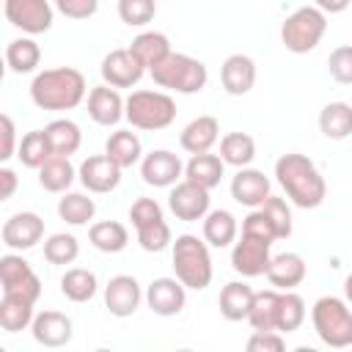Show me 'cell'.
Masks as SVG:
<instances>
[{
	"mask_svg": "<svg viewBox=\"0 0 352 352\" xmlns=\"http://www.w3.org/2000/svg\"><path fill=\"white\" fill-rule=\"evenodd\" d=\"M275 228L261 209H250L242 220V236L231 248V267L242 278L267 275L270 267V248L275 242Z\"/></svg>",
	"mask_w": 352,
	"mask_h": 352,
	"instance_id": "6da1fadb",
	"label": "cell"
},
{
	"mask_svg": "<svg viewBox=\"0 0 352 352\" xmlns=\"http://www.w3.org/2000/svg\"><path fill=\"white\" fill-rule=\"evenodd\" d=\"M275 179L283 187L286 198L300 206V209H316L324 195H327V184L324 176L319 173L316 162L305 154H283L275 162Z\"/></svg>",
	"mask_w": 352,
	"mask_h": 352,
	"instance_id": "7a4b0ae2",
	"label": "cell"
},
{
	"mask_svg": "<svg viewBox=\"0 0 352 352\" xmlns=\"http://www.w3.org/2000/svg\"><path fill=\"white\" fill-rule=\"evenodd\" d=\"M85 77L72 66L44 69L30 82V99L38 110H74L85 99Z\"/></svg>",
	"mask_w": 352,
	"mask_h": 352,
	"instance_id": "3957f363",
	"label": "cell"
},
{
	"mask_svg": "<svg viewBox=\"0 0 352 352\" xmlns=\"http://www.w3.org/2000/svg\"><path fill=\"white\" fill-rule=\"evenodd\" d=\"M173 272L187 289H206L212 283L214 267L209 256V242L195 234H182L173 242Z\"/></svg>",
	"mask_w": 352,
	"mask_h": 352,
	"instance_id": "277c9868",
	"label": "cell"
},
{
	"mask_svg": "<svg viewBox=\"0 0 352 352\" xmlns=\"http://www.w3.org/2000/svg\"><path fill=\"white\" fill-rule=\"evenodd\" d=\"M154 85L165 88V91H176V94H198L206 88L209 82V72L206 66L184 52H170L160 66L148 69Z\"/></svg>",
	"mask_w": 352,
	"mask_h": 352,
	"instance_id": "5b68a950",
	"label": "cell"
},
{
	"mask_svg": "<svg viewBox=\"0 0 352 352\" xmlns=\"http://www.w3.org/2000/svg\"><path fill=\"white\" fill-rule=\"evenodd\" d=\"M124 118L135 129L160 132V129H165V126L173 124V118H176V102L165 91H146V88L143 91H132L126 96Z\"/></svg>",
	"mask_w": 352,
	"mask_h": 352,
	"instance_id": "8992f818",
	"label": "cell"
},
{
	"mask_svg": "<svg viewBox=\"0 0 352 352\" xmlns=\"http://www.w3.org/2000/svg\"><path fill=\"white\" fill-rule=\"evenodd\" d=\"M311 322L322 344L333 349H344L352 344V311L349 302L333 294H324L311 308Z\"/></svg>",
	"mask_w": 352,
	"mask_h": 352,
	"instance_id": "52a82bcc",
	"label": "cell"
},
{
	"mask_svg": "<svg viewBox=\"0 0 352 352\" xmlns=\"http://www.w3.org/2000/svg\"><path fill=\"white\" fill-rule=\"evenodd\" d=\"M324 33H327V14L316 6L294 8L280 25V41L294 55L316 50V44L324 38Z\"/></svg>",
	"mask_w": 352,
	"mask_h": 352,
	"instance_id": "ba28073f",
	"label": "cell"
},
{
	"mask_svg": "<svg viewBox=\"0 0 352 352\" xmlns=\"http://www.w3.org/2000/svg\"><path fill=\"white\" fill-rule=\"evenodd\" d=\"M129 220L138 231V242L146 253H160L165 250L173 236H170V226L165 223L162 206L154 198H138L129 206Z\"/></svg>",
	"mask_w": 352,
	"mask_h": 352,
	"instance_id": "9c48e42d",
	"label": "cell"
},
{
	"mask_svg": "<svg viewBox=\"0 0 352 352\" xmlns=\"http://www.w3.org/2000/svg\"><path fill=\"white\" fill-rule=\"evenodd\" d=\"M0 286H3V294L19 297L28 302H38L41 297V280L19 253H6L0 258Z\"/></svg>",
	"mask_w": 352,
	"mask_h": 352,
	"instance_id": "30bf717a",
	"label": "cell"
},
{
	"mask_svg": "<svg viewBox=\"0 0 352 352\" xmlns=\"http://www.w3.org/2000/svg\"><path fill=\"white\" fill-rule=\"evenodd\" d=\"M3 14L14 28H19L28 36H38L52 28L50 0H6Z\"/></svg>",
	"mask_w": 352,
	"mask_h": 352,
	"instance_id": "8fae6325",
	"label": "cell"
},
{
	"mask_svg": "<svg viewBox=\"0 0 352 352\" xmlns=\"http://www.w3.org/2000/svg\"><path fill=\"white\" fill-rule=\"evenodd\" d=\"M209 190L206 187H198L187 179L176 182L170 187V195H168V206L170 212L176 214V220H184V223H195V220H204L209 214Z\"/></svg>",
	"mask_w": 352,
	"mask_h": 352,
	"instance_id": "7c38bea8",
	"label": "cell"
},
{
	"mask_svg": "<svg viewBox=\"0 0 352 352\" xmlns=\"http://www.w3.org/2000/svg\"><path fill=\"white\" fill-rule=\"evenodd\" d=\"M99 72H102V80H104L107 85H113V88H132V85H138V82L143 80V74H146L148 69H146V66L135 58V52L126 47V50H113V52H107V55L102 58Z\"/></svg>",
	"mask_w": 352,
	"mask_h": 352,
	"instance_id": "4fadbf2b",
	"label": "cell"
},
{
	"mask_svg": "<svg viewBox=\"0 0 352 352\" xmlns=\"http://www.w3.org/2000/svg\"><path fill=\"white\" fill-rule=\"evenodd\" d=\"M0 236L8 250H30L44 236V220L36 212H16L3 223Z\"/></svg>",
	"mask_w": 352,
	"mask_h": 352,
	"instance_id": "5bb4252c",
	"label": "cell"
},
{
	"mask_svg": "<svg viewBox=\"0 0 352 352\" xmlns=\"http://www.w3.org/2000/svg\"><path fill=\"white\" fill-rule=\"evenodd\" d=\"M187 302V286L179 278H154L146 286V305L157 316H176Z\"/></svg>",
	"mask_w": 352,
	"mask_h": 352,
	"instance_id": "9a60e30c",
	"label": "cell"
},
{
	"mask_svg": "<svg viewBox=\"0 0 352 352\" xmlns=\"http://www.w3.org/2000/svg\"><path fill=\"white\" fill-rule=\"evenodd\" d=\"M140 176L151 187H173L176 182H182L184 165L173 151L157 148V151H151L140 160Z\"/></svg>",
	"mask_w": 352,
	"mask_h": 352,
	"instance_id": "2e32d148",
	"label": "cell"
},
{
	"mask_svg": "<svg viewBox=\"0 0 352 352\" xmlns=\"http://www.w3.org/2000/svg\"><path fill=\"white\" fill-rule=\"evenodd\" d=\"M77 176L88 192H113L121 184V168L107 154H94L80 162Z\"/></svg>",
	"mask_w": 352,
	"mask_h": 352,
	"instance_id": "e0dca14e",
	"label": "cell"
},
{
	"mask_svg": "<svg viewBox=\"0 0 352 352\" xmlns=\"http://www.w3.org/2000/svg\"><path fill=\"white\" fill-rule=\"evenodd\" d=\"M140 300H143V292L132 275H113L104 286V308L118 319L132 316L138 311Z\"/></svg>",
	"mask_w": 352,
	"mask_h": 352,
	"instance_id": "ac0fdd59",
	"label": "cell"
},
{
	"mask_svg": "<svg viewBox=\"0 0 352 352\" xmlns=\"http://www.w3.org/2000/svg\"><path fill=\"white\" fill-rule=\"evenodd\" d=\"M220 82H223V91L231 94V96H245L253 91L256 85V63L250 55H242V52H234L223 60L220 66Z\"/></svg>",
	"mask_w": 352,
	"mask_h": 352,
	"instance_id": "d6986e66",
	"label": "cell"
},
{
	"mask_svg": "<svg viewBox=\"0 0 352 352\" xmlns=\"http://www.w3.org/2000/svg\"><path fill=\"white\" fill-rule=\"evenodd\" d=\"M124 107H126V99H121L118 88H113L107 82L91 88V94H88V116L99 126H116L124 118Z\"/></svg>",
	"mask_w": 352,
	"mask_h": 352,
	"instance_id": "ffe728a7",
	"label": "cell"
},
{
	"mask_svg": "<svg viewBox=\"0 0 352 352\" xmlns=\"http://www.w3.org/2000/svg\"><path fill=\"white\" fill-rule=\"evenodd\" d=\"M231 198L248 209H258L270 198V179L256 168H236L231 179Z\"/></svg>",
	"mask_w": 352,
	"mask_h": 352,
	"instance_id": "44dd1931",
	"label": "cell"
},
{
	"mask_svg": "<svg viewBox=\"0 0 352 352\" xmlns=\"http://www.w3.org/2000/svg\"><path fill=\"white\" fill-rule=\"evenodd\" d=\"M30 333L36 338V344L41 346H50V349H58V346H66L72 341V319L60 311H41L36 314L33 324H30Z\"/></svg>",
	"mask_w": 352,
	"mask_h": 352,
	"instance_id": "7402d4cb",
	"label": "cell"
},
{
	"mask_svg": "<svg viewBox=\"0 0 352 352\" xmlns=\"http://www.w3.org/2000/svg\"><path fill=\"white\" fill-rule=\"evenodd\" d=\"M220 140V121L214 116H198L192 118L182 135H179V143L187 154H204V151H212V146Z\"/></svg>",
	"mask_w": 352,
	"mask_h": 352,
	"instance_id": "603a6c76",
	"label": "cell"
},
{
	"mask_svg": "<svg viewBox=\"0 0 352 352\" xmlns=\"http://www.w3.org/2000/svg\"><path fill=\"white\" fill-rule=\"evenodd\" d=\"M305 258L300 253H278L270 258V267H267V280L280 289V292H289L294 286H300L305 280Z\"/></svg>",
	"mask_w": 352,
	"mask_h": 352,
	"instance_id": "cb8c5ba5",
	"label": "cell"
},
{
	"mask_svg": "<svg viewBox=\"0 0 352 352\" xmlns=\"http://www.w3.org/2000/svg\"><path fill=\"white\" fill-rule=\"evenodd\" d=\"M253 294H256V292H253L245 280H228V283L223 286V292H220V300H217L223 319H228V322H242V319H248L250 305H253Z\"/></svg>",
	"mask_w": 352,
	"mask_h": 352,
	"instance_id": "d4e9b609",
	"label": "cell"
},
{
	"mask_svg": "<svg viewBox=\"0 0 352 352\" xmlns=\"http://www.w3.org/2000/svg\"><path fill=\"white\" fill-rule=\"evenodd\" d=\"M223 170H226V162L220 160V154H212V151H204V154H192L190 162L184 165V179L198 184V187H217L220 179H223Z\"/></svg>",
	"mask_w": 352,
	"mask_h": 352,
	"instance_id": "484cf974",
	"label": "cell"
},
{
	"mask_svg": "<svg viewBox=\"0 0 352 352\" xmlns=\"http://www.w3.org/2000/svg\"><path fill=\"white\" fill-rule=\"evenodd\" d=\"M129 50L135 52V58L146 66V69H154L160 66L173 50H170V38L165 33H157V30H146V33H138L129 44Z\"/></svg>",
	"mask_w": 352,
	"mask_h": 352,
	"instance_id": "4316f807",
	"label": "cell"
},
{
	"mask_svg": "<svg viewBox=\"0 0 352 352\" xmlns=\"http://www.w3.org/2000/svg\"><path fill=\"white\" fill-rule=\"evenodd\" d=\"M104 154L124 170V168H132L135 162H140L143 157V146H140V138L129 129H116L107 143H104Z\"/></svg>",
	"mask_w": 352,
	"mask_h": 352,
	"instance_id": "83f0119b",
	"label": "cell"
},
{
	"mask_svg": "<svg viewBox=\"0 0 352 352\" xmlns=\"http://www.w3.org/2000/svg\"><path fill=\"white\" fill-rule=\"evenodd\" d=\"M319 132L330 140H344L352 135V104L327 102L319 110Z\"/></svg>",
	"mask_w": 352,
	"mask_h": 352,
	"instance_id": "f1b7e54d",
	"label": "cell"
},
{
	"mask_svg": "<svg viewBox=\"0 0 352 352\" xmlns=\"http://www.w3.org/2000/svg\"><path fill=\"white\" fill-rule=\"evenodd\" d=\"M236 217L226 209H209L204 217V239L209 248H228L236 242Z\"/></svg>",
	"mask_w": 352,
	"mask_h": 352,
	"instance_id": "f546056e",
	"label": "cell"
},
{
	"mask_svg": "<svg viewBox=\"0 0 352 352\" xmlns=\"http://www.w3.org/2000/svg\"><path fill=\"white\" fill-rule=\"evenodd\" d=\"M88 239L102 253H121L129 245V231L118 220H99L88 228Z\"/></svg>",
	"mask_w": 352,
	"mask_h": 352,
	"instance_id": "4dcf8cb0",
	"label": "cell"
},
{
	"mask_svg": "<svg viewBox=\"0 0 352 352\" xmlns=\"http://www.w3.org/2000/svg\"><path fill=\"white\" fill-rule=\"evenodd\" d=\"M278 302H280V289H264L253 294V305L248 314V322L253 330H278Z\"/></svg>",
	"mask_w": 352,
	"mask_h": 352,
	"instance_id": "1f68e13d",
	"label": "cell"
},
{
	"mask_svg": "<svg viewBox=\"0 0 352 352\" xmlns=\"http://www.w3.org/2000/svg\"><path fill=\"white\" fill-rule=\"evenodd\" d=\"M77 170L74 165L69 162V157H60V154H52L41 168H38V184L47 190V192H66L74 182Z\"/></svg>",
	"mask_w": 352,
	"mask_h": 352,
	"instance_id": "d6a6232c",
	"label": "cell"
},
{
	"mask_svg": "<svg viewBox=\"0 0 352 352\" xmlns=\"http://www.w3.org/2000/svg\"><path fill=\"white\" fill-rule=\"evenodd\" d=\"M44 132L50 138L52 154H60V157H72L82 143V132L72 118H55L44 126Z\"/></svg>",
	"mask_w": 352,
	"mask_h": 352,
	"instance_id": "836d02e7",
	"label": "cell"
},
{
	"mask_svg": "<svg viewBox=\"0 0 352 352\" xmlns=\"http://www.w3.org/2000/svg\"><path fill=\"white\" fill-rule=\"evenodd\" d=\"M256 157V140L248 132H228L220 138V160L234 168H248Z\"/></svg>",
	"mask_w": 352,
	"mask_h": 352,
	"instance_id": "e575fe53",
	"label": "cell"
},
{
	"mask_svg": "<svg viewBox=\"0 0 352 352\" xmlns=\"http://www.w3.org/2000/svg\"><path fill=\"white\" fill-rule=\"evenodd\" d=\"M6 63H8V69H11L14 74H30V72H36V66L41 63V50H38V44H36L33 38H28V36L14 38V41H8V47H6Z\"/></svg>",
	"mask_w": 352,
	"mask_h": 352,
	"instance_id": "d590c367",
	"label": "cell"
},
{
	"mask_svg": "<svg viewBox=\"0 0 352 352\" xmlns=\"http://www.w3.org/2000/svg\"><path fill=\"white\" fill-rule=\"evenodd\" d=\"M96 289H99L96 275L91 270H82V267H72L60 278V292L72 302H88L96 294Z\"/></svg>",
	"mask_w": 352,
	"mask_h": 352,
	"instance_id": "8d00e7d4",
	"label": "cell"
},
{
	"mask_svg": "<svg viewBox=\"0 0 352 352\" xmlns=\"http://www.w3.org/2000/svg\"><path fill=\"white\" fill-rule=\"evenodd\" d=\"M33 305H36V302H28V300L3 294V300H0V327H3L6 333H19V330L30 327L33 319H36Z\"/></svg>",
	"mask_w": 352,
	"mask_h": 352,
	"instance_id": "74e56055",
	"label": "cell"
},
{
	"mask_svg": "<svg viewBox=\"0 0 352 352\" xmlns=\"http://www.w3.org/2000/svg\"><path fill=\"white\" fill-rule=\"evenodd\" d=\"M16 157L25 168H33L38 170L50 157H52V146H50V138L44 129H33L28 135H22L19 140V148H16Z\"/></svg>",
	"mask_w": 352,
	"mask_h": 352,
	"instance_id": "f35d334b",
	"label": "cell"
},
{
	"mask_svg": "<svg viewBox=\"0 0 352 352\" xmlns=\"http://www.w3.org/2000/svg\"><path fill=\"white\" fill-rule=\"evenodd\" d=\"M94 214L96 204L85 192H63V198L58 201V217L69 226H85L94 220Z\"/></svg>",
	"mask_w": 352,
	"mask_h": 352,
	"instance_id": "ab89813d",
	"label": "cell"
},
{
	"mask_svg": "<svg viewBox=\"0 0 352 352\" xmlns=\"http://www.w3.org/2000/svg\"><path fill=\"white\" fill-rule=\"evenodd\" d=\"M305 322V300L297 292H280V302H278V333L289 336L294 330H300Z\"/></svg>",
	"mask_w": 352,
	"mask_h": 352,
	"instance_id": "60d3db41",
	"label": "cell"
},
{
	"mask_svg": "<svg viewBox=\"0 0 352 352\" xmlns=\"http://www.w3.org/2000/svg\"><path fill=\"white\" fill-rule=\"evenodd\" d=\"M80 256V242L74 234H52L47 242H44V258L55 267H66L72 264L74 258Z\"/></svg>",
	"mask_w": 352,
	"mask_h": 352,
	"instance_id": "b9f144b4",
	"label": "cell"
},
{
	"mask_svg": "<svg viewBox=\"0 0 352 352\" xmlns=\"http://www.w3.org/2000/svg\"><path fill=\"white\" fill-rule=\"evenodd\" d=\"M258 209H261V212L267 214V220L272 223V228H275V236H278V239L292 236V209H289V204H286L283 198L270 195Z\"/></svg>",
	"mask_w": 352,
	"mask_h": 352,
	"instance_id": "7bdbcfd3",
	"label": "cell"
},
{
	"mask_svg": "<svg viewBox=\"0 0 352 352\" xmlns=\"http://www.w3.org/2000/svg\"><path fill=\"white\" fill-rule=\"evenodd\" d=\"M157 3L154 0H118V19L129 28H143L154 19Z\"/></svg>",
	"mask_w": 352,
	"mask_h": 352,
	"instance_id": "ee69618b",
	"label": "cell"
},
{
	"mask_svg": "<svg viewBox=\"0 0 352 352\" xmlns=\"http://www.w3.org/2000/svg\"><path fill=\"white\" fill-rule=\"evenodd\" d=\"M327 72L336 82L341 85H352V44L336 47L327 58Z\"/></svg>",
	"mask_w": 352,
	"mask_h": 352,
	"instance_id": "f6af8a7d",
	"label": "cell"
},
{
	"mask_svg": "<svg viewBox=\"0 0 352 352\" xmlns=\"http://www.w3.org/2000/svg\"><path fill=\"white\" fill-rule=\"evenodd\" d=\"M248 352H283L286 349V338L278 330H253V336L248 338Z\"/></svg>",
	"mask_w": 352,
	"mask_h": 352,
	"instance_id": "bcb514c9",
	"label": "cell"
},
{
	"mask_svg": "<svg viewBox=\"0 0 352 352\" xmlns=\"http://www.w3.org/2000/svg\"><path fill=\"white\" fill-rule=\"evenodd\" d=\"M55 8L66 19H91L99 8V0H55Z\"/></svg>",
	"mask_w": 352,
	"mask_h": 352,
	"instance_id": "7dc6e473",
	"label": "cell"
},
{
	"mask_svg": "<svg viewBox=\"0 0 352 352\" xmlns=\"http://www.w3.org/2000/svg\"><path fill=\"white\" fill-rule=\"evenodd\" d=\"M0 132H3L0 160L6 162V160H11V157H14V151L19 148V146H16V126H14V121H11V116H8V113H3V116H0Z\"/></svg>",
	"mask_w": 352,
	"mask_h": 352,
	"instance_id": "c3c4849f",
	"label": "cell"
},
{
	"mask_svg": "<svg viewBox=\"0 0 352 352\" xmlns=\"http://www.w3.org/2000/svg\"><path fill=\"white\" fill-rule=\"evenodd\" d=\"M16 190V173L11 168H0V201H8Z\"/></svg>",
	"mask_w": 352,
	"mask_h": 352,
	"instance_id": "681fc988",
	"label": "cell"
},
{
	"mask_svg": "<svg viewBox=\"0 0 352 352\" xmlns=\"http://www.w3.org/2000/svg\"><path fill=\"white\" fill-rule=\"evenodd\" d=\"M349 3H352V0H314V6L322 8L324 14H341V11L349 8Z\"/></svg>",
	"mask_w": 352,
	"mask_h": 352,
	"instance_id": "f907efd6",
	"label": "cell"
},
{
	"mask_svg": "<svg viewBox=\"0 0 352 352\" xmlns=\"http://www.w3.org/2000/svg\"><path fill=\"white\" fill-rule=\"evenodd\" d=\"M344 300L352 305V272L344 278Z\"/></svg>",
	"mask_w": 352,
	"mask_h": 352,
	"instance_id": "816d5d0a",
	"label": "cell"
}]
</instances>
